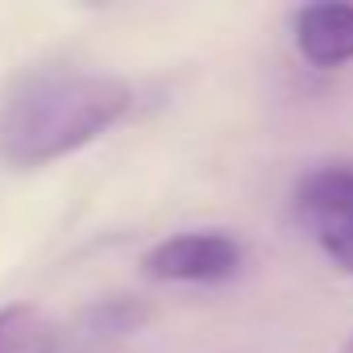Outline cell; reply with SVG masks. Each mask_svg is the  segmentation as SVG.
Segmentation results:
<instances>
[{
	"instance_id": "6da1fadb",
	"label": "cell",
	"mask_w": 353,
	"mask_h": 353,
	"mask_svg": "<svg viewBox=\"0 0 353 353\" xmlns=\"http://www.w3.org/2000/svg\"><path fill=\"white\" fill-rule=\"evenodd\" d=\"M133 108V88L100 71H42L0 108V158L46 166L104 137Z\"/></svg>"
},
{
	"instance_id": "7a4b0ae2",
	"label": "cell",
	"mask_w": 353,
	"mask_h": 353,
	"mask_svg": "<svg viewBox=\"0 0 353 353\" xmlns=\"http://www.w3.org/2000/svg\"><path fill=\"white\" fill-rule=\"evenodd\" d=\"M295 216L324 258L353 274V162H328L303 174L295 188Z\"/></svg>"
},
{
	"instance_id": "3957f363",
	"label": "cell",
	"mask_w": 353,
	"mask_h": 353,
	"mask_svg": "<svg viewBox=\"0 0 353 353\" xmlns=\"http://www.w3.org/2000/svg\"><path fill=\"white\" fill-rule=\"evenodd\" d=\"M241 241L208 229V233H174L141 254V274L158 283H225L241 270Z\"/></svg>"
},
{
	"instance_id": "277c9868",
	"label": "cell",
	"mask_w": 353,
	"mask_h": 353,
	"mask_svg": "<svg viewBox=\"0 0 353 353\" xmlns=\"http://www.w3.org/2000/svg\"><path fill=\"white\" fill-rule=\"evenodd\" d=\"M295 46L320 71L353 63V5H345V0L307 5L295 17Z\"/></svg>"
},
{
	"instance_id": "5b68a950",
	"label": "cell",
	"mask_w": 353,
	"mask_h": 353,
	"mask_svg": "<svg viewBox=\"0 0 353 353\" xmlns=\"http://www.w3.org/2000/svg\"><path fill=\"white\" fill-rule=\"evenodd\" d=\"M59 332L34 303L0 307V353H54Z\"/></svg>"
},
{
	"instance_id": "8992f818",
	"label": "cell",
	"mask_w": 353,
	"mask_h": 353,
	"mask_svg": "<svg viewBox=\"0 0 353 353\" xmlns=\"http://www.w3.org/2000/svg\"><path fill=\"white\" fill-rule=\"evenodd\" d=\"M336 353H353V332H349V336H345V345H341V349H336Z\"/></svg>"
}]
</instances>
